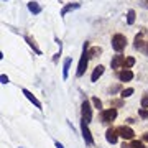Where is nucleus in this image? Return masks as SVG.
Instances as JSON below:
<instances>
[{"label": "nucleus", "mask_w": 148, "mask_h": 148, "mask_svg": "<svg viewBox=\"0 0 148 148\" xmlns=\"http://www.w3.org/2000/svg\"><path fill=\"white\" fill-rule=\"evenodd\" d=\"M87 49H89V43L86 41L84 46H82V54H81V59H79V64H77V71H76V76L81 77V76H84L86 69H87V64H89V53H87Z\"/></svg>", "instance_id": "1"}, {"label": "nucleus", "mask_w": 148, "mask_h": 148, "mask_svg": "<svg viewBox=\"0 0 148 148\" xmlns=\"http://www.w3.org/2000/svg\"><path fill=\"white\" fill-rule=\"evenodd\" d=\"M125 46H127V38L123 36L122 33H115L112 36V48L115 49L117 53H122L125 49Z\"/></svg>", "instance_id": "2"}, {"label": "nucleus", "mask_w": 148, "mask_h": 148, "mask_svg": "<svg viewBox=\"0 0 148 148\" xmlns=\"http://www.w3.org/2000/svg\"><path fill=\"white\" fill-rule=\"evenodd\" d=\"M115 117H117V109H114V107H110V109L101 112V119H102L104 123H110V122H114L115 120Z\"/></svg>", "instance_id": "3"}, {"label": "nucleus", "mask_w": 148, "mask_h": 148, "mask_svg": "<svg viewBox=\"0 0 148 148\" xmlns=\"http://www.w3.org/2000/svg\"><path fill=\"white\" fill-rule=\"evenodd\" d=\"M117 133H119V137H122L123 140H132L135 132H133L130 127H125V125H122V127H117Z\"/></svg>", "instance_id": "4"}, {"label": "nucleus", "mask_w": 148, "mask_h": 148, "mask_svg": "<svg viewBox=\"0 0 148 148\" xmlns=\"http://www.w3.org/2000/svg\"><path fill=\"white\" fill-rule=\"evenodd\" d=\"M90 119H92V109H90V104H89V101H84L82 102V122L89 123Z\"/></svg>", "instance_id": "5"}, {"label": "nucleus", "mask_w": 148, "mask_h": 148, "mask_svg": "<svg viewBox=\"0 0 148 148\" xmlns=\"http://www.w3.org/2000/svg\"><path fill=\"white\" fill-rule=\"evenodd\" d=\"M81 128H82V137H84L86 143H87V145H94V138H92V135H90V130H89V127H87L86 122L81 123Z\"/></svg>", "instance_id": "6"}, {"label": "nucleus", "mask_w": 148, "mask_h": 148, "mask_svg": "<svg viewBox=\"0 0 148 148\" xmlns=\"http://www.w3.org/2000/svg\"><path fill=\"white\" fill-rule=\"evenodd\" d=\"M123 64H125V58H123L120 53L115 54V56H114V59L110 61L112 69H122V68H123Z\"/></svg>", "instance_id": "7"}, {"label": "nucleus", "mask_w": 148, "mask_h": 148, "mask_svg": "<svg viewBox=\"0 0 148 148\" xmlns=\"http://www.w3.org/2000/svg\"><path fill=\"white\" fill-rule=\"evenodd\" d=\"M106 138L107 142L110 143V145H115L117 140H119V133H117V128H109L106 132Z\"/></svg>", "instance_id": "8"}, {"label": "nucleus", "mask_w": 148, "mask_h": 148, "mask_svg": "<svg viewBox=\"0 0 148 148\" xmlns=\"http://www.w3.org/2000/svg\"><path fill=\"white\" fill-rule=\"evenodd\" d=\"M119 79H120L122 82H128V81L133 79V73L130 69H122L120 73H119Z\"/></svg>", "instance_id": "9"}, {"label": "nucleus", "mask_w": 148, "mask_h": 148, "mask_svg": "<svg viewBox=\"0 0 148 148\" xmlns=\"http://www.w3.org/2000/svg\"><path fill=\"white\" fill-rule=\"evenodd\" d=\"M21 92H23V95H25V97H27V99H28V101H30V102H33V104H35V106L38 107V109H43L41 102L38 101L36 97H35V95H33V94H32V92H30V90H28V89H23V90H21Z\"/></svg>", "instance_id": "10"}, {"label": "nucleus", "mask_w": 148, "mask_h": 148, "mask_svg": "<svg viewBox=\"0 0 148 148\" xmlns=\"http://www.w3.org/2000/svg\"><path fill=\"white\" fill-rule=\"evenodd\" d=\"M102 74H104V66H102V64L95 66L94 71H92V76H90V81H92V82H97V81H99V77H101Z\"/></svg>", "instance_id": "11"}, {"label": "nucleus", "mask_w": 148, "mask_h": 148, "mask_svg": "<svg viewBox=\"0 0 148 148\" xmlns=\"http://www.w3.org/2000/svg\"><path fill=\"white\" fill-rule=\"evenodd\" d=\"M133 46L137 48V49H145V46H147V43H143V40H142V35H137L135 36V40H133Z\"/></svg>", "instance_id": "12"}, {"label": "nucleus", "mask_w": 148, "mask_h": 148, "mask_svg": "<svg viewBox=\"0 0 148 148\" xmlns=\"http://www.w3.org/2000/svg\"><path fill=\"white\" fill-rule=\"evenodd\" d=\"M87 53H89V58H97V56L102 53V48L101 46H92V48L87 49Z\"/></svg>", "instance_id": "13"}, {"label": "nucleus", "mask_w": 148, "mask_h": 148, "mask_svg": "<svg viewBox=\"0 0 148 148\" xmlns=\"http://www.w3.org/2000/svg\"><path fill=\"white\" fill-rule=\"evenodd\" d=\"M28 10L32 12V13H35V15H38L41 12V7L38 5V2H30L28 3Z\"/></svg>", "instance_id": "14"}, {"label": "nucleus", "mask_w": 148, "mask_h": 148, "mask_svg": "<svg viewBox=\"0 0 148 148\" xmlns=\"http://www.w3.org/2000/svg\"><path fill=\"white\" fill-rule=\"evenodd\" d=\"M79 3H69V5H66L63 8V10H61V16H64L66 15V13H68V12H71V10H76V8H79Z\"/></svg>", "instance_id": "15"}, {"label": "nucleus", "mask_w": 148, "mask_h": 148, "mask_svg": "<svg viewBox=\"0 0 148 148\" xmlns=\"http://www.w3.org/2000/svg\"><path fill=\"white\" fill-rule=\"evenodd\" d=\"M69 66H71V58H68L64 61V69H63V79H68V74H69Z\"/></svg>", "instance_id": "16"}, {"label": "nucleus", "mask_w": 148, "mask_h": 148, "mask_svg": "<svg viewBox=\"0 0 148 148\" xmlns=\"http://www.w3.org/2000/svg\"><path fill=\"white\" fill-rule=\"evenodd\" d=\"M25 40H27V41H28V45H30V46H32L33 49H35V53H36V54H41V49H40V48H38L36 45H35V41H33L32 38L28 36V35H27V36H25Z\"/></svg>", "instance_id": "17"}, {"label": "nucleus", "mask_w": 148, "mask_h": 148, "mask_svg": "<svg viewBox=\"0 0 148 148\" xmlns=\"http://www.w3.org/2000/svg\"><path fill=\"white\" fill-rule=\"evenodd\" d=\"M127 23L128 25H133V23H135V10L127 12Z\"/></svg>", "instance_id": "18"}, {"label": "nucleus", "mask_w": 148, "mask_h": 148, "mask_svg": "<svg viewBox=\"0 0 148 148\" xmlns=\"http://www.w3.org/2000/svg\"><path fill=\"white\" fill-rule=\"evenodd\" d=\"M135 64V58H132V56H128V58H125V64H123V69H130Z\"/></svg>", "instance_id": "19"}, {"label": "nucleus", "mask_w": 148, "mask_h": 148, "mask_svg": "<svg viewBox=\"0 0 148 148\" xmlns=\"http://www.w3.org/2000/svg\"><path fill=\"white\" fill-rule=\"evenodd\" d=\"M132 94H133V89H132V87H127V89H123L120 92V97H122V99H125V97H130Z\"/></svg>", "instance_id": "20"}, {"label": "nucleus", "mask_w": 148, "mask_h": 148, "mask_svg": "<svg viewBox=\"0 0 148 148\" xmlns=\"http://www.w3.org/2000/svg\"><path fill=\"white\" fill-rule=\"evenodd\" d=\"M130 148H145V145H143L142 142H138V140H132V143H130Z\"/></svg>", "instance_id": "21"}, {"label": "nucleus", "mask_w": 148, "mask_h": 148, "mask_svg": "<svg viewBox=\"0 0 148 148\" xmlns=\"http://www.w3.org/2000/svg\"><path fill=\"white\" fill-rule=\"evenodd\" d=\"M142 107L143 109H148V92H145L142 97Z\"/></svg>", "instance_id": "22"}, {"label": "nucleus", "mask_w": 148, "mask_h": 148, "mask_svg": "<svg viewBox=\"0 0 148 148\" xmlns=\"http://www.w3.org/2000/svg\"><path fill=\"white\" fill-rule=\"evenodd\" d=\"M138 115L142 117V119H148V110H147V109H143V107H142V109L138 110Z\"/></svg>", "instance_id": "23"}, {"label": "nucleus", "mask_w": 148, "mask_h": 148, "mask_svg": "<svg viewBox=\"0 0 148 148\" xmlns=\"http://www.w3.org/2000/svg\"><path fill=\"white\" fill-rule=\"evenodd\" d=\"M92 104L95 106V109H102V102L97 99V97H92Z\"/></svg>", "instance_id": "24"}, {"label": "nucleus", "mask_w": 148, "mask_h": 148, "mask_svg": "<svg viewBox=\"0 0 148 148\" xmlns=\"http://www.w3.org/2000/svg\"><path fill=\"white\" fill-rule=\"evenodd\" d=\"M0 79H2V84H8V77H7L5 74H2V76H0Z\"/></svg>", "instance_id": "25"}, {"label": "nucleus", "mask_w": 148, "mask_h": 148, "mask_svg": "<svg viewBox=\"0 0 148 148\" xmlns=\"http://www.w3.org/2000/svg\"><path fill=\"white\" fill-rule=\"evenodd\" d=\"M119 89H120V86L117 84V86H114V87H110V89H109V90H110L112 94H115V92H117V90H119Z\"/></svg>", "instance_id": "26"}, {"label": "nucleus", "mask_w": 148, "mask_h": 148, "mask_svg": "<svg viewBox=\"0 0 148 148\" xmlns=\"http://www.w3.org/2000/svg\"><path fill=\"white\" fill-rule=\"evenodd\" d=\"M114 106H117V107L122 106V101H114V102H112V107H114Z\"/></svg>", "instance_id": "27"}, {"label": "nucleus", "mask_w": 148, "mask_h": 148, "mask_svg": "<svg viewBox=\"0 0 148 148\" xmlns=\"http://www.w3.org/2000/svg\"><path fill=\"white\" fill-rule=\"evenodd\" d=\"M142 5L143 8H148V0H142Z\"/></svg>", "instance_id": "28"}, {"label": "nucleus", "mask_w": 148, "mask_h": 148, "mask_svg": "<svg viewBox=\"0 0 148 148\" xmlns=\"http://www.w3.org/2000/svg\"><path fill=\"white\" fill-rule=\"evenodd\" d=\"M143 140L148 143V132H147V133H143Z\"/></svg>", "instance_id": "29"}, {"label": "nucleus", "mask_w": 148, "mask_h": 148, "mask_svg": "<svg viewBox=\"0 0 148 148\" xmlns=\"http://www.w3.org/2000/svg\"><path fill=\"white\" fill-rule=\"evenodd\" d=\"M122 148H130V143H125V142H123V145H122Z\"/></svg>", "instance_id": "30"}, {"label": "nucleus", "mask_w": 148, "mask_h": 148, "mask_svg": "<svg viewBox=\"0 0 148 148\" xmlns=\"http://www.w3.org/2000/svg\"><path fill=\"white\" fill-rule=\"evenodd\" d=\"M56 148H64V147H63V145H61L59 142H56Z\"/></svg>", "instance_id": "31"}, {"label": "nucleus", "mask_w": 148, "mask_h": 148, "mask_svg": "<svg viewBox=\"0 0 148 148\" xmlns=\"http://www.w3.org/2000/svg\"><path fill=\"white\" fill-rule=\"evenodd\" d=\"M143 51H145V53L148 54V41H147V46H145V49H143Z\"/></svg>", "instance_id": "32"}]
</instances>
